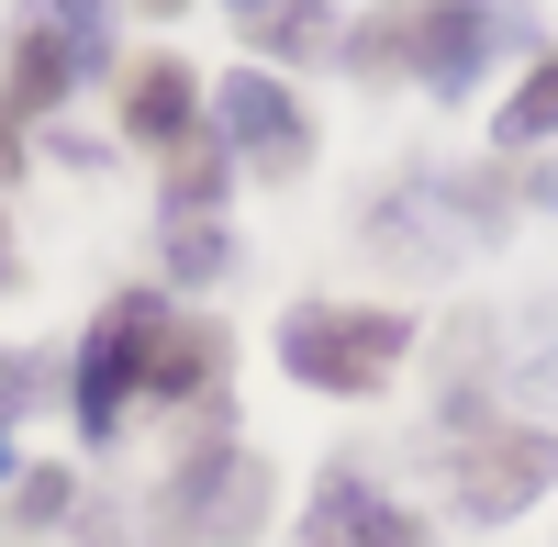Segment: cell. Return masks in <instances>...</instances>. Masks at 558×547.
Segmentation results:
<instances>
[{"label": "cell", "mask_w": 558, "mask_h": 547, "mask_svg": "<svg viewBox=\"0 0 558 547\" xmlns=\"http://www.w3.org/2000/svg\"><path fill=\"white\" fill-rule=\"evenodd\" d=\"M213 369H223L213 325L168 313L157 291H123V302L101 313V325L78 336V380H68V402H78V436H112L134 391H157V402H202V391H213Z\"/></svg>", "instance_id": "1"}, {"label": "cell", "mask_w": 558, "mask_h": 547, "mask_svg": "<svg viewBox=\"0 0 558 547\" xmlns=\"http://www.w3.org/2000/svg\"><path fill=\"white\" fill-rule=\"evenodd\" d=\"M402 347H413L402 313H347V302L279 313V369L313 380V391H380V380L402 369Z\"/></svg>", "instance_id": "2"}, {"label": "cell", "mask_w": 558, "mask_h": 547, "mask_svg": "<svg viewBox=\"0 0 558 547\" xmlns=\"http://www.w3.org/2000/svg\"><path fill=\"white\" fill-rule=\"evenodd\" d=\"M558 481V425H470L458 436V514H525Z\"/></svg>", "instance_id": "3"}, {"label": "cell", "mask_w": 558, "mask_h": 547, "mask_svg": "<svg viewBox=\"0 0 558 547\" xmlns=\"http://www.w3.org/2000/svg\"><path fill=\"white\" fill-rule=\"evenodd\" d=\"M502 223V191H481V179H458V191H436V179H413L402 202H380V257H458V246H481Z\"/></svg>", "instance_id": "4"}, {"label": "cell", "mask_w": 558, "mask_h": 547, "mask_svg": "<svg viewBox=\"0 0 558 547\" xmlns=\"http://www.w3.org/2000/svg\"><path fill=\"white\" fill-rule=\"evenodd\" d=\"M213 123H223V157H257V168H279V179L313 157V123H302V101H291L268 68H235V78H223V89H213Z\"/></svg>", "instance_id": "5"}, {"label": "cell", "mask_w": 558, "mask_h": 547, "mask_svg": "<svg viewBox=\"0 0 558 547\" xmlns=\"http://www.w3.org/2000/svg\"><path fill=\"white\" fill-rule=\"evenodd\" d=\"M179 514H191L202 547L257 536V514H268V459H257V447H202V459L179 470Z\"/></svg>", "instance_id": "6"}, {"label": "cell", "mask_w": 558, "mask_h": 547, "mask_svg": "<svg viewBox=\"0 0 558 547\" xmlns=\"http://www.w3.org/2000/svg\"><path fill=\"white\" fill-rule=\"evenodd\" d=\"M492 45H525V23L481 12V0H425V12H413V78H436L447 101H458V89L481 78Z\"/></svg>", "instance_id": "7"}, {"label": "cell", "mask_w": 558, "mask_h": 547, "mask_svg": "<svg viewBox=\"0 0 558 547\" xmlns=\"http://www.w3.org/2000/svg\"><path fill=\"white\" fill-rule=\"evenodd\" d=\"M302 525H313V547H425V525H413V514H391L357 470H324Z\"/></svg>", "instance_id": "8"}, {"label": "cell", "mask_w": 558, "mask_h": 547, "mask_svg": "<svg viewBox=\"0 0 558 547\" xmlns=\"http://www.w3.org/2000/svg\"><path fill=\"white\" fill-rule=\"evenodd\" d=\"M191 112H202V89H191V68H179V57L134 68V89H123V123L146 134V146H191Z\"/></svg>", "instance_id": "9"}, {"label": "cell", "mask_w": 558, "mask_h": 547, "mask_svg": "<svg viewBox=\"0 0 558 547\" xmlns=\"http://www.w3.org/2000/svg\"><path fill=\"white\" fill-rule=\"evenodd\" d=\"M492 134H502V146H514V157H525V146H547V134H558V57H536V68H525V89H514V101H502V123H492Z\"/></svg>", "instance_id": "10"}, {"label": "cell", "mask_w": 558, "mask_h": 547, "mask_svg": "<svg viewBox=\"0 0 558 547\" xmlns=\"http://www.w3.org/2000/svg\"><path fill=\"white\" fill-rule=\"evenodd\" d=\"M45 34L78 57V78H89V68H112V0H45Z\"/></svg>", "instance_id": "11"}, {"label": "cell", "mask_w": 558, "mask_h": 547, "mask_svg": "<svg viewBox=\"0 0 558 547\" xmlns=\"http://www.w3.org/2000/svg\"><path fill=\"white\" fill-rule=\"evenodd\" d=\"M223 223L213 212H168V280H223Z\"/></svg>", "instance_id": "12"}, {"label": "cell", "mask_w": 558, "mask_h": 547, "mask_svg": "<svg viewBox=\"0 0 558 547\" xmlns=\"http://www.w3.org/2000/svg\"><path fill=\"white\" fill-rule=\"evenodd\" d=\"M391 57H413V12H368V23L347 34V68H368V78H380Z\"/></svg>", "instance_id": "13"}, {"label": "cell", "mask_w": 558, "mask_h": 547, "mask_svg": "<svg viewBox=\"0 0 558 547\" xmlns=\"http://www.w3.org/2000/svg\"><path fill=\"white\" fill-rule=\"evenodd\" d=\"M68 514V470H23L12 481V525H57Z\"/></svg>", "instance_id": "14"}, {"label": "cell", "mask_w": 558, "mask_h": 547, "mask_svg": "<svg viewBox=\"0 0 558 547\" xmlns=\"http://www.w3.org/2000/svg\"><path fill=\"white\" fill-rule=\"evenodd\" d=\"M514 380H525V402H558V347H525Z\"/></svg>", "instance_id": "15"}, {"label": "cell", "mask_w": 558, "mask_h": 547, "mask_svg": "<svg viewBox=\"0 0 558 547\" xmlns=\"http://www.w3.org/2000/svg\"><path fill=\"white\" fill-rule=\"evenodd\" d=\"M23 391H34V369H23V357H12V347H0V425H12V414H23Z\"/></svg>", "instance_id": "16"}, {"label": "cell", "mask_w": 558, "mask_h": 547, "mask_svg": "<svg viewBox=\"0 0 558 547\" xmlns=\"http://www.w3.org/2000/svg\"><path fill=\"white\" fill-rule=\"evenodd\" d=\"M0 481H12V436H0Z\"/></svg>", "instance_id": "17"}, {"label": "cell", "mask_w": 558, "mask_h": 547, "mask_svg": "<svg viewBox=\"0 0 558 547\" xmlns=\"http://www.w3.org/2000/svg\"><path fill=\"white\" fill-rule=\"evenodd\" d=\"M0 280H12V246H0Z\"/></svg>", "instance_id": "18"}, {"label": "cell", "mask_w": 558, "mask_h": 547, "mask_svg": "<svg viewBox=\"0 0 558 547\" xmlns=\"http://www.w3.org/2000/svg\"><path fill=\"white\" fill-rule=\"evenodd\" d=\"M157 12H179V0H157Z\"/></svg>", "instance_id": "19"}, {"label": "cell", "mask_w": 558, "mask_h": 547, "mask_svg": "<svg viewBox=\"0 0 558 547\" xmlns=\"http://www.w3.org/2000/svg\"><path fill=\"white\" fill-rule=\"evenodd\" d=\"M547 202H558V191H547Z\"/></svg>", "instance_id": "20"}]
</instances>
